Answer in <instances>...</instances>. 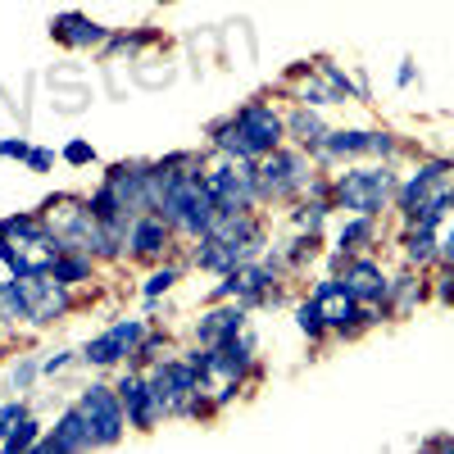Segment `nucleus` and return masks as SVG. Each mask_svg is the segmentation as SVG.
<instances>
[{
    "label": "nucleus",
    "instance_id": "nucleus-1",
    "mask_svg": "<svg viewBox=\"0 0 454 454\" xmlns=\"http://www.w3.org/2000/svg\"><path fill=\"white\" fill-rule=\"evenodd\" d=\"M214 141L227 150V155H237V160H259V155H269V150H278L282 141V119L269 109V105H246L237 109L227 123L214 128Z\"/></svg>",
    "mask_w": 454,
    "mask_h": 454
},
{
    "label": "nucleus",
    "instance_id": "nucleus-2",
    "mask_svg": "<svg viewBox=\"0 0 454 454\" xmlns=\"http://www.w3.org/2000/svg\"><path fill=\"white\" fill-rule=\"evenodd\" d=\"M395 192V173L391 168H355L336 182V205H346L355 214H377Z\"/></svg>",
    "mask_w": 454,
    "mask_h": 454
},
{
    "label": "nucleus",
    "instance_id": "nucleus-3",
    "mask_svg": "<svg viewBox=\"0 0 454 454\" xmlns=\"http://www.w3.org/2000/svg\"><path fill=\"white\" fill-rule=\"evenodd\" d=\"M78 409H82V419H87L96 445H119L123 419H128V409H123L119 391H109V387H87L82 400H78Z\"/></svg>",
    "mask_w": 454,
    "mask_h": 454
},
{
    "label": "nucleus",
    "instance_id": "nucleus-4",
    "mask_svg": "<svg viewBox=\"0 0 454 454\" xmlns=\"http://www.w3.org/2000/svg\"><path fill=\"white\" fill-rule=\"evenodd\" d=\"M305 182H309L305 160L286 155V150H269V155H263V164L254 168V192H259L263 200H282V196L300 192Z\"/></svg>",
    "mask_w": 454,
    "mask_h": 454
},
{
    "label": "nucleus",
    "instance_id": "nucleus-5",
    "mask_svg": "<svg viewBox=\"0 0 454 454\" xmlns=\"http://www.w3.org/2000/svg\"><path fill=\"white\" fill-rule=\"evenodd\" d=\"M141 336H145V323H141V318H123V323H114L105 336H96L91 346L82 350V359H87V364L109 368V364H119L123 355H137Z\"/></svg>",
    "mask_w": 454,
    "mask_h": 454
},
{
    "label": "nucleus",
    "instance_id": "nucleus-6",
    "mask_svg": "<svg viewBox=\"0 0 454 454\" xmlns=\"http://www.w3.org/2000/svg\"><path fill=\"white\" fill-rule=\"evenodd\" d=\"M314 305H318V314H323V323L327 327H355L359 318H372L368 309H359V300L346 291V282L340 278H327V282H318V291H314Z\"/></svg>",
    "mask_w": 454,
    "mask_h": 454
},
{
    "label": "nucleus",
    "instance_id": "nucleus-7",
    "mask_svg": "<svg viewBox=\"0 0 454 454\" xmlns=\"http://www.w3.org/2000/svg\"><path fill=\"white\" fill-rule=\"evenodd\" d=\"M23 295H27V309H32V323H55L64 309H68V291L64 282H55L51 273H27L19 278Z\"/></svg>",
    "mask_w": 454,
    "mask_h": 454
},
{
    "label": "nucleus",
    "instance_id": "nucleus-8",
    "mask_svg": "<svg viewBox=\"0 0 454 454\" xmlns=\"http://www.w3.org/2000/svg\"><path fill=\"white\" fill-rule=\"evenodd\" d=\"M209 196L218 205V214H237V209H250L254 205V173H237V168H214L209 177Z\"/></svg>",
    "mask_w": 454,
    "mask_h": 454
},
{
    "label": "nucleus",
    "instance_id": "nucleus-9",
    "mask_svg": "<svg viewBox=\"0 0 454 454\" xmlns=\"http://www.w3.org/2000/svg\"><path fill=\"white\" fill-rule=\"evenodd\" d=\"M91 445H96V436H91V427H87V419H82L78 404H73L64 419L55 423L51 436L36 441V450H46V454H55V450H91Z\"/></svg>",
    "mask_w": 454,
    "mask_h": 454
},
{
    "label": "nucleus",
    "instance_id": "nucleus-10",
    "mask_svg": "<svg viewBox=\"0 0 454 454\" xmlns=\"http://www.w3.org/2000/svg\"><path fill=\"white\" fill-rule=\"evenodd\" d=\"M119 400H123L128 419H132L141 432H150V427L160 423V400H155V391H150V382H145V377H123Z\"/></svg>",
    "mask_w": 454,
    "mask_h": 454
},
{
    "label": "nucleus",
    "instance_id": "nucleus-11",
    "mask_svg": "<svg viewBox=\"0 0 454 454\" xmlns=\"http://www.w3.org/2000/svg\"><path fill=\"white\" fill-rule=\"evenodd\" d=\"M346 291L359 300V305H377V300H387V291H391V282L382 278V269H377L372 259H355V263H346Z\"/></svg>",
    "mask_w": 454,
    "mask_h": 454
},
{
    "label": "nucleus",
    "instance_id": "nucleus-12",
    "mask_svg": "<svg viewBox=\"0 0 454 454\" xmlns=\"http://www.w3.org/2000/svg\"><path fill=\"white\" fill-rule=\"evenodd\" d=\"M323 155H391V137L387 132H327L323 137Z\"/></svg>",
    "mask_w": 454,
    "mask_h": 454
},
{
    "label": "nucleus",
    "instance_id": "nucleus-13",
    "mask_svg": "<svg viewBox=\"0 0 454 454\" xmlns=\"http://www.w3.org/2000/svg\"><path fill=\"white\" fill-rule=\"evenodd\" d=\"M168 241V218L164 214H141L132 227H128V246L137 254H160Z\"/></svg>",
    "mask_w": 454,
    "mask_h": 454
},
{
    "label": "nucleus",
    "instance_id": "nucleus-14",
    "mask_svg": "<svg viewBox=\"0 0 454 454\" xmlns=\"http://www.w3.org/2000/svg\"><path fill=\"white\" fill-rule=\"evenodd\" d=\"M241 323H246V305L237 300L232 309H214V314H205V318H200V327H196V336H200V346H218V340L237 336V332H241Z\"/></svg>",
    "mask_w": 454,
    "mask_h": 454
},
{
    "label": "nucleus",
    "instance_id": "nucleus-15",
    "mask_svg": "<svg viewBox=\"0 0 454 454\" xmlns=\"http://www.w3.org/2000/svg\"><path fill=\"white\" fill-rule=\"evenodd\" d=\"M51 32L59 36V42H68V46H96V42H105V27L82 19V14H59L51 23Z\"/></svg>",
    "mask_w": 454,
    "mask_h": 454
},
{
    "label": "nucleus",
    "instance_id": "nucleus-16",
    "mask_svg": "<svg viewBox=\"0 0 454 454\" xmlns=\"http://www.w3.org/2000/svg\"><path fill=\"white\" fill-rule=\"evenodd\" d=\"M51 278H55V282H64V286L87 282V278H91V259H87V254H78V250H59V254L51 259Z\"/></svg>",
    "mask_w": 454,
    "mask_h": 454
},
{
    "label": "nucleus",
    "instance_id": "nucleus-17",
    "mask_svg": "<svg viewBox=\"0 0 454 454\" xmlns=\"http://www.w3.org/2000/svg\"><path fill=\"white\" fill-rule=\"evenodd\" d=\"M436 250H441L436 227H432V223H413V227H409V237H404V254H409L413 263H427Z\"/></svg>",
    "mask_w": 454,
    "mask_h": 454
},
{
    "label": "nucleus",
    "instance_id": "nucleus-18",
    "mask_svg": "<svg viewBox=\"0 0 454 454\" xmlns=\"http://www.w3.org/2000/svg\"><path fill=\"white\" fill-rule=\"evenodd\" d=\"M300 141H305V145H323V137H327V128L314 119V114H305V109H300V114H291V123H286Z\"/></svg>",
    "mask_w": 454,
    "mask_h": 454
},
{
    "label": "nucleus",
    "instance_id": "nucleus-19",
    "mask_svg": "<svg viewBox=\"0 0 454 454\" xmlns=\"http://www.w3.org/2000/svg\"><path fill=\"white\" fill-rule=\"evenodd\" d=\"M0 309H5V318H32V309H27V295H23L19 278L0 286Z\"/></svg>",
    "mask_w": 454,
    "mask_h": 454
},
{
    "label": "nucleus",
    "instance_id": "nucleus-20",
    "mask_svg": "<svg viewBox=\"0 0 454 454\" xmlns=\"http://www.w3.org/2000/svg\"><path fill=\"white\" fill-rule=\"evenodd\" d=\"M36 445V423L27 419V413H23V419L10 427V436H5V445H0V450H10V454H19V450H32Z\"/></svg>",
    "mask_w": 454,
    "mask_h": 454
},
{
    "label": "nucleus",
    "instance_id": "nucleus-21",
    "mask_svg": "<svg viewBox=\"0 0 454 454\" xmlns=\"http://www.w3.org/2000/svg\"><path fill=\"white\" fill-rule=\"evenodd\" d=\"M364 241H372V223H368V214H359L355 223L340 227V250H359Z\"/></svg>",
    "mask_w": 454,
    "mask_h": 454
},
{
    "label": "nucleus",
    "instance_id": "nucleus-22",
    "mask_svg": "<svg viewBox=\"0 0 454 454\" xmlns=\"http://www.w3.org/2000/svg\"><path fill=\"white\" fill-rule=\"evenodd\" d=\"M295 323H300V332H305V336H323L327 323H323V314H318V305H314V295L295 309Z\"/></svg>",
    "mask_w": 454,
    "mask_h": 454
},
{
    "label": "nucleus",
    "instance_id": "nucleus-23",
    "mask_svg": "<svg viewBox=\"0 0 454 454\" xmlns=\"http://www.w3.org/2000/svg\"><path fill=\"white\" fill-rule=\"evenodd\" d=\"M323 218H327V205H323V200H318V205H305V209H300V227H305L309 237H318Z\"/></svg>",
    "mask_w": 454,
    "mask_h": 454
},
{
    "label": "nucleus",
    "instance_id": "nucleus-24",
    "mask_svg": "<svg viewBox=\"0 0 454 454\" xmlns=\"http://www.w3.org/2000/svg\"><path fill=\"white\" fill-rule=\"evenodd\" d=\"M177 282V269H164V273H150L145 278V300H155V295H164L168 286Z\"/></svg>",
    "mask_w": 454,
    "mask_h": 454
},
{
    "label": "nucleus",
    "instance_id": "nucleus-25",
    "mask_svg": "<svg viewBox=\"0 0 454 454\" xmlns=\"http://www.w3.org/2000/svg\"><path fill=\"white\" fill-rule=\"evenodd\" d=\"M64 160H68L73 168H82V164H91V160H96V150H91L87 141H68V145H64Z\"/></svg>",
    "mask_w": 454,
    "mask_h": 454
},
{
    "label": "nucleus",
    "instance_id": "nucleus-26",
    "mask_svg": "<svg viewBox=\"0 0 454 454\" xmlns=\"http://www.w3.org/2000/svg\"><path fill=\"white\" fill-rule=\"evenodd\" d=\"M36 372H42V364H36V359H23V364L14 368V387H19V391H27Z\"/></svg>",
    "mask_w": 454,
    "mask_h": 454
},
{
    "label": "nucleus",
    "instance_id": "nucleus-27",
    "mask_svg": "<svg viewBox=\"0 0 454 454\" xmlns=\"http://www.w3.org/2000/svg\"><path fill=\"white\" fill-rule=\"evenodd\" d=\"M23 419V404H5L0 409V445H5V436H10V427Z\"/></svg>",
    "mask_w": 454,
    "mask_h": 454
},
{
    "label": "nucleus",
    "instance_id": "nucleus-28",
    "mask_svg": "<svg viewBox=\"0 0 454 454\" xmlns=\"http://www.w3.org/2000/svg\"><path fill=\"white\" fill-rule=\"evenodd\" d=\"M0 155H5V160H27L32 145L27 141H0Z\"/></svg>",
    "mask_w": 454,
    "mask_h": 454
},
{
    "label": "nucleus",
    "instance_id": "nucleus-29",
    "mask_svg": "<svg viewBox=\"0 0 454 454\" xmlns=\"http://www.w3.org/2000/svg\"><path fill=\"white\" fill-rule=\"evenodd\" d=\"M413 291H419V282H409V278H404V282H400V291H395V309H400V314L413 305Z\"/></svg>",
    "mask_w": 454,
    "mask_h": 454
},
{
    "label": "nucleus",
    "instance_id": "nucleus-30",
    "mask_svg": "<svg viewBox=\"0 0 454 454\" xmlns=\"http://www.w3.org/2000/svg\"><path fill=\"white\" fill-rule=\"evenodd\" d=\"M51 160H55L51 150H32V155H27V164H32L36 173H46V168H51Z\"/></svg>",
    "mask_w": 454,
    "mask_h": 454
},
{
    "label": "nucleus",
    "instance_id": "nucleus-31",
    "mask_svg": "<svg viewBox=\"0 0 454 454\" xmlns=\"http://www.w3.org/2000/svg\"><path fill=\"white\" fill-rule=\"evenodd\" d=\"M441 300H445V305H454V263H450V273L441 278Z\"/></svg>",
    "mask_w": 454,
    "mask_h": 454
},
{
    "label": "nucleus",
    "instance_id": "nucleus-32",
    "mask_svg": "<svg viewBox=\"0 0 454 454\" xmlns=\"http://www.w3.org/2000/svg\"><path fill=\"white\" fill-rule=\"evenodd\" d=\"M436 254H441L445 263H454V227H450V232L441 237V250H436Z\"/></svg>",
    "mask_w": 454,
    "mask_h": 454
},
{
    "label": "nucleus",
    "instance_id": "nucleus-33",
    "mask_svg": "<svg viewBox=\"0 0 454 454\" xmlns=\"http://www.w3.org/2000/svg\"><path fill=\"white\" fill-rule=\"evenodd\" d=\"M68 359H73V355H51V359H46V372H51V377H55V372H64V368H68Z\"/></svg>",
    "mask_w": 454,
    "mask_h": 454
},
{
    "label": "nucleus",
    "instance_id": "nucleus-34",
    "mask_svg": "<svg viewBox=\"0 0 454 454\" xmlns=\"http://www.w3.org/2000/svg\"><path fill=\"white\" fill-rule=\"evenodd\" d=\"M0 318H5V309H0Z\"/></svg>",
    "mask_w": 454,
    "mask_h": 454
},
{
    "label": "nucleus",
    "instance_id": "nucleus-35",
    "mask_svg": "<svg viewBox=\"0 0 454 454\" xmlns=\"http://www.w3.org/2000/svg\"><path fill=\"white\" fill-rule=\"evenodd\" d=\"M160 5H164V0H160Z\"/></svg>",
    "mask_w": 454,
    "mask_h": 454
}]
</instances>
